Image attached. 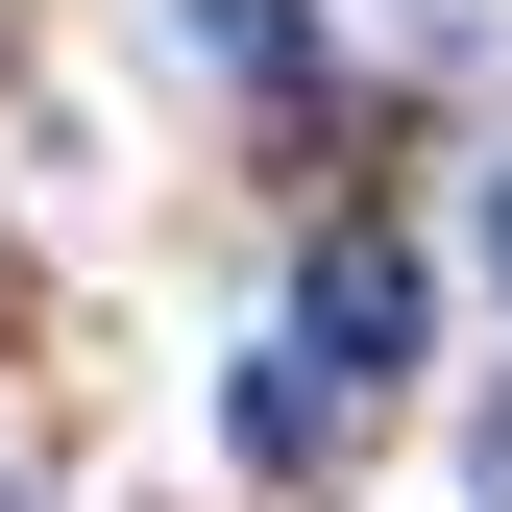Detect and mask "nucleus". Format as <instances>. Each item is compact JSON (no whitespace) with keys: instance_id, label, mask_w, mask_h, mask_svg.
<instances>
[{"instance_id":"obj_1","label":"nucleus","mask_w":512,"mask_h":512,"mask_svg":"<svg viewBox=\"0 0 512 512\" xmlns=\"http://www.w3.org/2000/svg\"><path fill=\"white\" fill-rule=\"evenodd\" d=\"M293 366H342V391H391V366H415V244H317V293H293Z\"/></svg>"},{"instance_id":"obj_2","label":"nucleus","mask_w":512,"mask_h":512,"mask_svg":"<svg viewBox=\"0 0 512 512\" xmlns=\"http://www.w3.org/2000/svg\"><path fill=\"white\" fill-rule=\"evenodd\" d=\"M342 415H366V391H342V366H293V342H269V366H244V464H317V439H342Z\"/></svg>"},{"instance_id":"obj_3","label":"nucleus","mask_w":512,"mask_h":512,"mask_svg":"<svg viewBox=\"0 0 512 512\" xmlns=\"http://www.w3.org/2000/svg\"><path fill=\"white\" fill-rule=\"evenodd\" d=\"M196 49H220V74H269V98L317 74V25H293V0H196Z\"/></svg>"},{"instance_id":"obj_5","label":"nucleus","mask_w":512,"mask_h":512,"mask_svg":"<svg viewBox=\"0 0 512 512\" xmlns=\"http://www.w3.org/2000/svg\"><path fill=\"white\" fill-rule=\"evenodd\" d=\"M488 269H512V196H488Z\"/></svg>"},{"instance_id":"obj_4","label":"nucleus","mask_w":512,"mask_h":512,"mask_svg":"<svg viewBox=\"0 0 512 512\" xmlns=\"http://www.w3.org/2000/svg\"><path fill=\"white\" fill-rule=\"evenodd\" d=\"M488 512H512V391H488Z\"/></svg>"}]
</instances>
